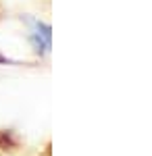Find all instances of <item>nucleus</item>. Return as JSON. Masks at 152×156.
Instances as JSON below:
<instances>
[]
</instances>
